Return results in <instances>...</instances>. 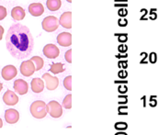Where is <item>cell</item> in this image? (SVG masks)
Instances as JSON below:
<instances>
[{
  "label": "cell",
  "instance_id": "obj_4",
  "mask_svg": "<svg viewBox=\"0 0 158 135\" xmlns=\"http://www.w3.org/2000/svg\"><path fill=\"white\" fill-rule=\"evenodd\" d=\"M41 26L45 31L53 32L59 27V19L54 16H48L42 20Z\"/></svg>",
  "mask_w": 158,
  "mask_h": 135
},
{
  "label": "cell",
  "instance_id": "obj_19",
  "mask_svg": "<svg viewBox=\"0 0 158 135\" xmlns=\"http://www.w3.org/2000/svg\"><path fill=\"white\" fill-rule=\"evenodd\" d=\"M31 60L33 62V63L35 65L36 71H40V70L42 69V67L44 65V61H43V59L41 57H40V56H33Z\"/></svg>",
  "mask_w": 158,
  "mask_h": 135
},
{
  "label": "cell",
  "instance_id": "obj_29",
  "mask_svg": "<svg viewBox=\"0 0 158 135\" xmlns=\"http://www.w3.org/2000/svg\"><path fill=\"white\" fill-rule=\"evenodd\" d=\"M127 10L126 9H120L119 11H118V15L120 16V17H125L126 15H127Z\"/></svg>",
  "mask_w": 158,
  "mask_h": 135
},
{
  "label": "cell",
  "instance_id": "obj_17",
  "mask_svg": "<svg viewBox=\"0 0 158 135\" xmlns=\"http://www.w3.org/2000/svg\"><path fill=\"white\" fill-rule=\"evenodd\" d=\"M50 72L54 74V75H57V74H61L63 72H64V63H52L50 65Z\"/></svg>",
  "mask_w": 158,
  "mask_h": 135
},
{
  "label": "cell",
  "instance_id": "obj_36",
  "mask_svg": "<svg viewBox=\"0 0 158 135\" xmlns=\"http://www.w3.org/2000/svg\"><path fill=\"white\" fill-rule=\"evenodd\" d=\"M66 1H67L68 3H72V0H66Z\"/></svg>",
  "mask_w": 158,
  "mask_h": 135
},
{
  "label": "cell",
  "instance_id": "obj_25",
  "mask_svg": "<svg viewBox=\"0 0 158 135\" xmlns=\"http://www.w3.org/2000/svg\"><path fill=\"white\" fill-rule=\"evenodd\" d=\"M118 40L119 43H126L128 40V36H127V34H120V35H118Z\"/></svg>",
  "mask_w": 158,
  "mask_h": 135
},
{
  "label": "cell",
  "instance_id": "obj_20",
  "mask_svg": "<svg viewBox=\"0 0 158 135\" xmlns=\"http://www.w3.org/2000/svg\"><path fill=\"white\" fill-rule=\"evenodd\" d=\"M62 106H63V108H64L66 109H70L72 108V95L71 94H68L65 96V97L63 100Z\"/></svg>",
  "mask_w": 158,
  "mask_h": 135
},
{
  "label": "cell",
  "instance_id": "obj_1",
  "mask_svg": "<svg viewBox=\"0 0 158 135\" xmlns=\"http://www.w3.org/2000/svg\"><path fill=\"white\" fill-rule=\"evenodd\" d=\"M6 45L9 53L16 59L22 60L31 55L34 40L30 29L22 24H13L6 35Z\"/></svg>",
  "mask_w": 158,
  "mask_h": 135
},
{
  "label": "cell",
  "instance_id": "obj_15",
  "mask_svg": "<svg viewBox=\"0 0 158 135\" xmlns=\"http://www.w3.org/2000/svg\"><path fill=\"white\" fill-rule=\"evenodd\" d=\"M29 12L33 17H40L44 12V7L40 3H32L29 6Z\"/></svg>",
  "mask_w": 158,
  "mask_h": 135
},
{
  "label": "cell",
  "instance_id": "obj_2",
  "mask_svg": "<svg viewBox=\"0 0 158 135\" xmlns=\"http://www.w3.org/2000/svg\"><path fill=\"white\" fill-rule=\"evenodd\" d=\"M30 111L33 118L41 120L47 115V104L42 100H35L31 103Z\"/></svg>",
  "mask_w": 158,
  "mask_h": 135
},
{
  "label": "cell",
  "instance_id": "obj_6",
  "mask_svg": "<svg viewBox=\"0 0 158 135\" xmlns=\"http://www.w3.org/2000/svg\"><path fill=\"white\" fill-rule=\"evenodd\" d=\"M42 80L44 81L46 88L50 91L55 90L59 86V79L56 76H52L49 73H45L42 76Z\"/></svg>",
  "mask_w": 158,
  "mask_h": 135
},
{
  "label": "cell",
  "instance_id": "obj_7",
  "mask_svg": "<svg viewBox=\"0 0 158 135\" xmlns=\"http://www.w3.org/2000/svg\"><path fill=\"white\" fill-rule=\"evenodd\" d=\"M43 54L45 57H47L48 59H55L59 56L60 54V50L56 45L52 44V43H49L46 44L43 47Z\"/></svg>",
  "mask_w": 158,
  "mask_h": 135
},
{
  "label": "cell",
  "instance_id": "obj_31",
  "mask_svg": "<svg viewBox=\"0 0 158 135\" xmlns=\"http://www.w3.org/2000/svg\"><path fill=\"white\" fill-rule=\"evenodd\" d=\"M118 90L120 93H125L127 91V88H126V86H120V87H118Z\"/></svg>",
  "mask_w": 158,
  "mask_h": 135
},
{
  "label": "cell",
  "instance_id": "obj_8",
  "mask_svg": "<svg viewBox=\"0 0 158 135\" xmlns=\"http://www.w3.org/2000/svg\"><path fill=\"white\" fill-rule=\"evenodd\" d=\"M18 75V70L14 65H6L5 67H3L2 71H1V76L3 77V79H5L6 81H9L12 80L13 78H15Z\"/></svg>",
  "mask_w": 158,
  "mask_h": 135
},
{
  "label": "cell",
  "instance_id": "obj_30",
  "mask_svg": "<svg viewBox=\"0 0 158 135\" xmlns=\"http://www.w3.org/2000/svg\"><path fill=\"white\" fill-rule=\"evenodd\" d=\"M118 76L121 77V78H125L127 76V72L126 71H120L118 73Z\"/></svg>",
  "mask_w": 158,
  "mask_h": 135
},
{
  "label": "cell",
  "instance_id": "obj_23",
  "mask_svg": "<svg viewBox=\"0 0 158 135\" xmlns=\"http://www.w3.org/2000/svg\"><path fill=\"white\" fill-rule=\"evenodd\" d=\"M64 58H65V61H66L67 63H72V50H71V49H69V50L65 52Z\"/></svg>",
  "mask_w": 158,
  "mask_h": 135
},
{
  "label": "cell",
  "instance_id": "obj_3",
  "mask_svg": "<svg viewBox=\"0 0 158 135\" xmlns=\"http://www.w3.org/2000/svg\"><path fill=\"white\" fill-rule=\"evenodd\" d=\"M47 113L53 119H59L63 115V106L56 100H51L47 104Z\"/></svg>",
  "mask_w": 158,
  "mask_h": 135
},
{
  "label": "cell",
  "instance_id": "obj_28",
  "mask_svg": "<svg viewBox=\"0 0 158 135\" xmlns=\"http://www.w3.org/2000/svg\"><path fill=\"white\" fill-rule=\"evenodd\" d=\"M156 59H157L156 54L155 52H152V53L150 54V62H151L152 63H155L156 62Z\"/></svg>",
  "mask_w": 158,
  "mask_h": 135
},
{
  "label": "cell",
  "instance_id": "obj_21",
  "mask_svg": "<svg viewBox=\"0 0 158 135\" xmlns=\"http://www.w3.org/2000/svg\"><path fill=\"white\" fill-rule=\"evenodd\" d=\"M64 87L68 91L72 90V76H68L64 79Z\"/></svg>",
  "mask_w": 158,
  "mask_h": 135
},
{
  "label": "cell",
  "instance_id": "obj_16",
  "mask_svg": "<svg viewBox=\"0 0 158 135\" xmlns=\"http://www.w3.org/2000/svg\"><path fill=\"white\" fill-rule=\"evenodd\" d=\"M25 16H26L25 10L21 6H15L11 10V17L14 20L17 21L22 20L25 18Z\"/></svg>",
  "mask_w": 158,
  "mask_h": 135
},
{
  "label": "cell",
  "instance_id": "obj_34",
  "mask_svg": "<svg viewBox=\"0 0 158 135\" xmlns=\"http://www.w3.org/2000/svg\"><path fill=\"white\" fill-rule=\"evenodd\" d=\"M2 89H3V84H2V83L0 82V92L2 91Z\"/></svg>",
  "mask_w": 158,
  "mask_h": 135
},
{
  "label": "cell",
  "instance_id": "obj_12",
  "mask_svg": "<svg viewBox=\"0 0 158 135\" xmlns=\"http://www.w3.org/2000/svg\"><path fill=\"white\" fill-rule=\"evenodd\" d=\"M57 43L62 47H69L72 44V35L69 32H62L57 36Z\"/></svg>",
  "mask_w": 158,
  "mask_h": 135
},
{
  "label": "cell",
  "instance_id": "obj_10",
  "mask_svg": "<svg viewBox=\"0 0 158 135\" xmlns=\"http://www.w3.org/2000/svg\"><path fill=\"white\" fill-rule=\"evenodd\" d=\"M19 120V113L15 108H8L5 111V121L8 124H15Z\"/></svg>",
  "mask_w": 158,
  "mask_h": 135
},
{
  "label": "cell",
  "instance_id": "obj_33",
  "mask_svg": "<svg viewBox=\"0 0 158 135\" xmlns=\"http://www.w3.org/2000/svg\"><path fill=\"white\" fill-rule=\"evenodd\" d=\"M3 127V121H2V119L0 118V128H2Z\"/></svg>",
  "mask_w": 158,
  "mask_h": 135
},
{
  "label": "cell",
  "instance_id": "obj_9",
  "mask_svg": "<svg viewBox=\"0 0 158 135\" xmlns=\"http://www.w3.org/2000/svg\"><path fill=\"white\" fill-rule=\"evenodd\" d=\"M3 102L6 106H15L19 102V96L14 91L6 90L3 95Z\"/></svg>",
  "mask_w": 158,
  "mask_h": 135
},
{
  "label": "cell",
  "instance_id": "obj_24",
  "mask_svg": "<svg viewBox=\"0 0 158 135\" xmlns=\"http://www.w3.org/2000/svg\"><path fill=\"white\" fill-rule=\"evenodd\" d=\"M115 127H116L117 130H126L128 125L126 123H124V122H118V123H116Z\"/></svg>",
  "mask_w": 158,
  "mask_h": 135
},
{
  "label": "cell",
  "instance_id": "obj_32",
  "mask_svg": "<svg viewBox=\"0 0 158 135\" xmlns=\"http://www.w3.org/2000/svg\"><path fill=\"white\" fill-rule=\"evenodd\" d=\"M4 28L0 25V41L2 40V38H3V34H4Z\"/></svg>",
  "mask_w": 158,
  "mask_h": 135
},
{
  "label": "cell",
  "instance_id": "obj_5",
  "mask_svg": "<svg viewBox=\"0 0 158 135\" xmlns=\"http://www.w3.org/2000/svg\"><path fill=\"white\" fill-rule=\"evenodd\" d=\"M19 70H20L21 75L23 76H26V77L31 76L36 72L35 65H34V63H33V62L31 60H27V61L22 62L21 64H20Z\"/></svg>",
  "mask_w": 158,
  "mask_h": 135
},
{
  "label": "cell",
  "instance_id": "obj_11",
  "mask_svg": "<svg viewBox=\"0 0 158 135\" xmlns=\"http://www.w3.org/2000/svg\"><path fill=\"white\" fill-rule=\"evenodd\" d=\"M13 88L16 93H18L19 95H25L28 93L29 91V85L28 83L23 80V79H17L14 82Z\"/></svg>",
  "mask_w": 158,
  "mask_h": 135
},
{
  "label": "cell",
  "instance_id": "obj_13",
  "mask_svg": "<svg viewBox=\"0 0 158 135\" xmlns=\"http://www.w3.org/2000/svg\"><path fill=\"white\" fill-rule=\"evenodd\" d=\"M59 25L65 29L72 28V13L70 11L64 12L61 15L59 19Z\"/></svg>",
  "mask_w": 158,
  "mask_h": 135
},
{
  "label": "cell",
  "instance_id": "obj_26",
  "mask_svg": "<svg viewBox=\"0 0 158 135\" xmlns=\"http://www.w3.org/2000/svg\"><path fill=\"white\" fill-rule=\"evenodd\" d=\"M118 25L119 26H121V27H125L126 25H127V23H128V21H127V19L126 18H121L118 21Z\"/></svg>",
  "mask_w": 158,
  "mask_h": 135
},
{
  "label": "cell",
  "instance_id": "obj_27",
  "mask_svg": "<svg viewBox=\"0 0 158 135\" xmlns=\"http://www.w3.org/2000/svg\"><path fill=\"white\" fill-rule=\"evenodd\" d=\"M118 50L119 52H126V51H127V50H128V47H127V45L121 44L118 46Z\"/></svg>",
  "mask_w": 158,
  "mask_h": 135
},
{
  "label": "cell",
  "instance_id": "obj_14",
  "mask_svg": "<svg viewBox=\"0 0 158 135\" xmlns=\"http://www.w3.org/2000/svg\"><path fill=\"white\" fill-rule=\"evenodd\" d=\"M44 87H45V84H44V81L42 79H40L39 77H36V78H33L31 82V88L33 93L35 94H40L41 93L43 89H44Z\"/></svg>",
  "mask_w": 158,
  "mask_h": 135
},
{
  "label": "cell",
  "instance_id": "obj_35",
  "mask_svg": "<svg viewBox=\"0 0 158 135\" xmlns=\"http://www.w3.org/2000/svg\"><path fill=\"white\" fill-rule=\"evenodd\" d=\"M115 135H127L126 133H116Z\"/></svg>",
  "mask_w": 158,
  "mask_h": 135
},
{
  "label": "cell",
  "instance_id": "obj_22",
  "mask_svg": "<svg viewBox=\"0 0 158 135\" xmlns=\"http://www.w3.org/2000/svg\"><path fill=\"white\" fill-rule=\"evenodd\" d=\"M7 15L6 8L3 6H0V20H3Z\"/></svg>",
  "mask_w": 158,
  "mask_h": 135
},
{
  "label": "cell",
  "instance_id": "obj_18",
  "mask_svg": "<svg viewBox=\"0 0 158 135\" xmlns=\"http://www.w3.org/2000/svg\"><path fill=\"white\" fill-rule=\"evenodd\" d=\"M46 6L49 10L56 11V10L60 9V7L62 6V2H61V0H47Z\"/></svg>",
  "mask_w": 158,
  "mask_h": 135
}]
</instances>
